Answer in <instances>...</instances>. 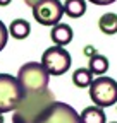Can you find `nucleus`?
<instances>
[{
	"instance_id": "f3484780",
	"label": "nucleus",
	"mask_w": 117,
	"mask_h": 123,
	"mask_svg": "<svg viewBox=\"0 0 117 123\" xmlns=\"http://www.w3.org/2000/svg\"><path fill=\"white\" fill-rule=\"evenodd\" d=\"M83 53L84 55H88V56H93V55H96V51H95V48H93V46H84V50H83Z\"/></svg>"
},
{
	"instance_id": "6e6552de",
	"label": "nucleus",
	"mask_w": 117,
	"mask_h": 123,
	"mask_svg": "<svg viewBox=\"0 0 117 123\" xmlns=\"http://www.w3.org/2000/svg\"><path fill=\"white\" fill-rule=\"evenodd\" d=\"M72 27L69 24H64V22H58L57 26L52 27V33H50V38L52 41L55 43V46H66L72 41Z\"/></svg>"
},
{
	"instance_id": "423d86ee",
	"label": "nucleus",
	"mask_w": 117,
	"mask_h": 123,
	"mask_svg": "<svg viewBox=\"0 0 117 123\" xmlns=\"http://www.w3.org/2000/svg\"><path fill=\"white\" fill-rule=\"evenodd\" d=\"M40 63L50 75H64L71 68V53L64 46H50L43 51Z\"/></svg>"
},
{
	"instance_id": "2eb2a0df",
	"label": "nucleus",
	"mask_w": 117,
	"mask_h": 123,
	"mask_svg": "<svg viewBox=\"0 0 117 123\" xmlns=\"http://www.w3.org/2000/svg\"><path fill=\"white\" fill-rule=\"evenodd\" d=\"M7 39H9V29L5 27V24H4L2 21H0V51L5 48Z\"/></svg>"
},
{
	"instance_id": "a211bd4d",
	"label": "nucleus",
	"mask_w": 117,
	"mask_h": 123,
	"mask_svg": "<svg viewBox=\"0 0 117 123\" xmlns=\"http://www.w3.org/2000/svg\"><path fill=\"white\" fill-rule=\"evenodd\" d=\"M40 2H41V0H24V4H26L28 7H31V9H33V7H36Z\"/></svg>"
},
{
	"instance_id": "20e7f679",
	"label": "nucleus",
	"mask_w": 117,
	"mask_h": 123,
	"mask_svg": "<svg viewBox=\"0 0 117 123\" xmlns=\"http://www.w3.org/2000/svg\"><path fill=\"white\" fill-rule=\"evenodd\" d=\"M90 98L98 108L112 106L117 103V82L107 75L96 77L90 86Z\"/></svg>"
},
{
	"instance_id": "f03ea898",
	"label": "nucleus",
	"mask_w": 117,
	"mask_h": 123,
	"mask_svg": "<svg viewBox=\"0 0 117 123\" xmlns=\"http://www.w3.org/2000/svg\"><path fill=\"white\" fill-rule=\"evenodd\" d=\"M17 80L24 92H36L48 87L50 74L40 62H28L17 72Z\"/></svg>"
},
{
	"instance_id": "0eeeda50",
	"label": "nucleus",
	"mask_w": 117,
	"mask_h": 123,
	"mask_svg": "<svg viewBox=\"0 0 117 123\" xmlns=\"http://www.w3.org/2000/svg\"><path fill=\"white\" fill-rule=\"evenodd\" d=\"M64 15V4L60 0H41L33 7V17L41 26H57Z\"/></svg>"
},
{
	"instance_id": "7ed1b4c3",
	"label": "nucleus",
	"mask_w": 117,
	"mask_h": 123,
	"mask_svg": "<svg viewBox=\"0 0 117 123\" xmlns=\"http://www.w3.org/2000/svg\"><path fill=\"white\" fill-rule=\"evenodd\" d=\"M24 91L17 80V77L9 74H0V113H9L17 108Z\"/></svg>"
},
{
	"instance_id": "412c9836",
	"label": "nucleus",
	"mask_w": 117,
	"mask_h": 123,
	"mask_svg": "<svg viewBox=\"0 0 117 123\" xmlns=\"http://www.w3.org/2000/svg\"><path fill=\"white\" fill-rule=\"evenodd\" d=\"M110 123H117V121H110Z\"/></svg>"
},
{
	"instance_id": "6ab92c4d",
	"label": "nucleus",
	"mask_w": 117,
	"mask_h": 123,
	"mask_svg": "<svg viewBox=\"0 0 117 123\" xmlns=\"http://www.w3.org/2000/svg\"><path fill=\"white\" fill-rule=\"evenodd\" d=\"M10 2H12V0H0V7H7Z\"/></svg>"
},
{
	"instance_id": "9b49d317",
	"label": "nucleus",
	"mask_w": 117,
	"mask_h": 123,
	"mask_svg": "<svg viewBox=\"0 0 117 123\" xmlns=\"http://www.w3.org/2000/svg\"><path fill=\"white\" fill-rule=\"evenodd\" d=\"M29 33H31V26L24 19H16L9 26V34L16 39H26Z\"/></svg>"
},
{
	"instance_id": "aec40b11",
	"label": "nucleus",
	"mask_w": 117,
	"mask_h": 123,
	"mask_svg": "<svg viewBox=\"0 0 117 123\" xmlns=\"http://www.w3.org/2000/svg\"><path fill=\"white\" fill-rule=\"evenodd\" d=\"M0 123H4V115L0 113Z\"/></svg>"
},
{
	"instance_id": "dca6fc26",
	"label": "nucleus",
	"mask_w": 117,
	"mask_h": 123,
	"mask_svg": "<svg viewBox=\"0 0 117 123\" xmlns=\"http://www.w3.org/2000/svg\"><path fill=\"white\" fill-rule=\"evenodd\" d=\"M88 2H91L95 5H110V4L115 2V0H88Z\"/></svg>"
},
{
	"instance_id": "39448f33",
	"label": "nucleus",
	"mask_w": 117,
	"mask_h": 123,
	"mask_svg": "<svg viewBox=\"0 0 117 123\" xmlns=\"http://www.w3.org/2000/svg\"><path fill=\"white\" fill-rule=\"evenodd\" d=\"M33 123H81V116L71 104L55 101Z\"/></svg>"
},
{
	"instance_id": "1a4fd4ad",
	"label": "nucleus",
	"mask_w": 117,
	"mask_h": 123,
	"mask_svg": "<svg viewBox=\"0 0 117 123\" xmlns=\"http://www.w3.org/2000/svg\"><path fill=\"white\" fill-rule=\"evenodd\" d=\"M81 123H107V115L103 113V108L88 106L81 111Z\"/></svg>"
},
{
	"instance_id": "9d476101",
	"label": "nucleus",
	"mask_w": 117,
	"mask_h": 123,
	"mask_svg": "<svg viewBox=\"0 0 117 123\" xmlns=\"http://www.w3.org/2000/svg\"><path fill=\"white\" fill-rule=\"evenodd\" d=\"M98 27L103 34H109V36L115 34L117 33V14H114V12L103 14L98 19Z\"/></svg>"
},
{
	"instance_id": "f8f14e48",
	"label": "nucleus",
	"mask_w": 117,
	"mask_h": 123,
	"mask_svg": "<svg viewBox=\"0 0 117 123\" xmlns=\"http://www.w3.org/2000/svg\"><path fill=\"white\" fill-rule=\"evenodd\" d=\"M86 12V0H66L64 2V14L69 17L78 19Z\"/></svg>"
},
{
	"instance_id": "4468645a",
	"label": "nucleus",
	"mask_w": 117,
	"mask_h": 123,
	"mask_svg": "<svg viewBox=\"0 0 117 123\" xmlns=\"http://www.w3.org/2000/svg\"><path fill=\"white\" fill-rule=\"evenodd\" d=\"M88 68L91 70V74H93V75H98V77H102V75H103V74L109 70V60H107V56L100 55V53L93 55V56L90 58V63H88Z\"/></svg>"
},
{
	"instance_id": "ddd939ff",
	"label": "nucleus",
	"mask_w": 117,
	"mask_h": 123,
	"mask_svg": "<svg viewBox=\"0 0 117 123\" xmlns=\"http://www.w3.org/2000/svg\"><path fill=\"white\" fill-rule=\"evenodd\" d=\"M72 82H74L76 87H90L91 82H93V74L90 68H86V67H81V68H76L74 74H72Z\"/></svg>"
},
{
	"instance_id": "f257e3e1",
	"label": "nucleus",
	"mask_w": 117,
	"mask_h": 123,
	"mask_svg": "<svg viewBox=\"0 0 117 123\" xmlns=\"http://www.w3.org/2000/svg\"><path fill=\"white\" fill-rule=\"evenodd\" d=\"M52 103H55V96L48 87L36 92H24L17 108L12 111V123H33Z\"/></svg>"
}]
</instances>
